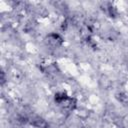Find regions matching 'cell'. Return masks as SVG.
<instances>
[{
  "label": "cell",
  "mask_w": 128,
  "mask_h": 128,
  "mask_svg": "<svg viewBox=\"0 0 128 128\" xmlns=\"http://www.w3.org/2000/svg\"><path fill=\"white\" fill-rule=\"evenodd\" d=\"M31 124L35 127H38V128H45L47 127V123L44 119H42L41 117H38V116H34L32 119H31Z\"/></svg>",
  "instance_id": "cell-1"
}]
</instances>
